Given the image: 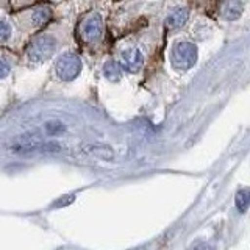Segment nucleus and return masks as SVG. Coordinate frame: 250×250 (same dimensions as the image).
I'll return each mask as SVG.
<instances>
[{
  "instance_id": "423d86ee",
  "label": "nucleus",
  "mask_w": 250,
  "mask_h": 250,
  "mask_svg": "<svg viewBox=\"0 0 250 250\" xmlns=\"http://www.w3.org/2000/svg\"><path fill=\"white\" fill-rule=\"evenodd\" d=\"M242 10H244V6H242L241 0H227L222 6V16L225 19L233 21L239 18Z\"/></svg>"
},
{
  "instance_id": "39448f33",
  "label": "nucleus",
  "mask_w": 250,
  "mask_h": 250,
  "mask_svg": "<svg viewBox=\"0 0 250 250\" xmlns=\"http://www.w3.org/2000/svg\"><path fill=\"white\" fill-rule=\"evenodd\" d=\"M102 31H104V22L99 14H91L83 21L80 27V33L86 41H96L102 36Z\"/></svg>"
},
{
  "instance_id": "7ed1b4c3",
  "label": "nucleus",
  "mask_w": 250,
  "mask_h": 250,
  "mask_svg": "<svg viewBox=\"0 0 250 250\" xmlns=\"http://www.w3.org/2000/svg\"><path fill=\"white\" fill-rule=\"evenodd\" d=\"M57 75L64 82H70L80 74L82 61L75 53H64L57 61Z\"/></svg>"
},
{
  "instance_id": "6e6552de",
  "label": "nucleus",
  "mask_w": 250,
  "mask_h": 250,
  "mask_svg": "<svg viewBox=\"0 0 250 250\" xmlns=\"http://www.w3.org/2000/svg\"><path fill=\"white\" fill-rule=\"evenodd\" d=\"M50 16H52V11L49 10V8L41 6V8H38L33 14H31V22H33V25H36V27H42L44 23L49 22Z\"/></svg>"
},
{
  "instance_id": "f8f14e48",
  "label": "nucleus",
  "mask_w": 250,
  "mask_h": 250,
  "mask_svg": "<svg viewBox=\"0 0 250 250\" xmlns=\"http://www.w3.org/2000/svg\"><path fill=\"white\" fill-rule=\"evenodd\" d=\"M8 74H10V64H8V61L0 58V78L6 77Z\"/></svg>"
},
{
  "instance_id": "9d476101",
  "label": "nucleus",
  "mask_w": 250,
  "mask_h": 250,
  "mask_svg": "<svg viewBox=\"0 0 250 250\" xmlns=\"http://www.w3.org/2000/svg\"><path fill=\"white\" fill-rule=\"evenodd\" d=\"M236 207L241 213H246L247 207H249V191L247 189H241L236 194Z\"/></svg>"
},
{
  "instance_id": "f257e3e1",
  "label": "nucleus",
  "mask_w": 250,
  "mask_h": 250,
  "mask_svg": "<svg viewBox=\"0 0 250 250\" xmlns=\"http://www.w3.org/2000/svg\"><path fill=\"white\" fill-rule=\"evenodd\" d=\"M55 49H57V41L53 36H39L28 45V58L31 62H44L52 57Z\"/></svg>"
},
{
  "instance_id": "1a4fd4ad",
  "label": "nucleus",
  "mask_w": 250,
  "mask_h": 250,
  "mask_svg": "<svg viewBox=\"0 0 250 250\" xmlns=\"http://www.w3.org/2000/svg\"><path fill=\"white\" fill-rule=\"evenodd\" d=\"M104 74L106 75L108 80H114V82L119 80V78H121V66L117 64V62L109 61L104 67Z\"/></svg>"
},
{
  "instance_id": "9b49d317",
  "label": "nucleus",
  "mask_w": 250,
  "mask_h": 250,
  "mask_svg": "<svg viewBox=\"0 0 250 250\" xmlns=\"http://www.w3.org/2000/svg\"><path fill=\"white\" fill-rule=\"evenodd\" d=\"M11 35V28L10 25L5 22V21H0V42L2 41H6L8 38Z\"/></svg>"
},
{
  "instance_id": "f03ea898",
  "label": "nucleus",
  "mask_w": 250,
  "mask_h": 250,
  "mask_svg": "<svg viewBox=\"0 0 250 250\" xmlns=\"http://www.w3.org/2000/svg\"><path fill=\"white\" fill-rule=\"evenodd\" d=\"M197 61V47L192 42H178L172 52V64L180 70H186L195 64Z\"/></svg>"
},
{
  "instance_id": "0eeeda50",
  "label": "nucleus",
  "mask_w": 250,
  "mask_h": 250,
  "mask_svg": "<svg viewBox=\"0 0 250 250\" xmlns=\"http://www.w3.org/2000/svg\"><path fill=\"white\" fill-rule=\"evenodd\" d=\"M188 10H185V8H178V10H175L174 13H170V16L167 18V27L170 28H182L186 21H188Z\"/></svg>"
},
{
  "instance_id": "20e7f679",
  "label": "nucleus",
  "mask_w": 250,
  "mask_h": 250,
  "mask_svg": "<svg viewBox=\"0 0 250 250\" xmlns=\"http://www.w3.org/2000/svg\"><path fill=\"white\" fill-rule=\"evenodd\" d=\"M119 66L121 69L127 70V72L131 74H136L139 72L141 69L144 66V57L138 49H127L124 50L121 55V60H119Z\"/></svg>"
}]
</instances>
